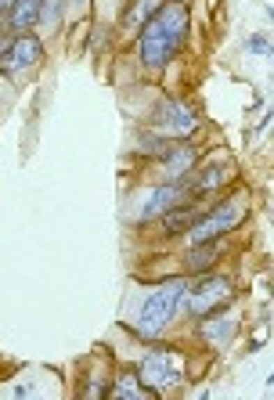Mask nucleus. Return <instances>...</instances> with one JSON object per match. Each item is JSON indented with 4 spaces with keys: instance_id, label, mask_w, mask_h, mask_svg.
<instances>
[{
    "instance_id": "12",
    "label": "nucleus",
    "mask_w": 274,
    "mask_h": 400,
    "mask_svg": "<svg viewBox=\"0 0 274 400\" xmlns=\"http://www.w3.org/2000/svg\"><path fill=\"white\" fill-rule=\"evenodd\" d=\"M231 252V235L224 238H213V242H199V245H188L184 256H181V275L188 278H199V275H209L217 270Z\"/></svg>"
},
{
    "instance_id": "20",
    "label": "nucleus",
    "mask_w": 274,
    "mask_h": 400,
    "mask_svg": "<svg viewBox=\"0 0 274 400\" xmlns=\"http://www.w3.org/2000/svg\"><path fill=\"white\" fill-rule=\"evenodd\" d=\"M123 4H126V0H94V4H91V18H98V22H116Z\"/></svg>"
},
{
    "instance_id": "16",
    "label": "nucleus",
    "mask_w": 274,
    "mask_h": 400,
    "mask_svg": "<svg viewBox=\"0 0 274 400\" xmlns=\"http://www.w3.org/2000/svg\"><path fill=\"white\" fill-rule=\"evenodd\" d=\"M40 8H44V0H15V4L4 11V18H0V29H8L11 36H18V33H36V26H40Z\"/></svg>"
},
{
    "instance_id": "1",
    "label": "nucleus",
    "mask_w": 274,
    "mask_h": 400,
    "mask_svg": "<svg viewBox=\"0 0 274 400\" xmlns=\"http://www.w3.org/2000/svg\"><path fill=\"white\" fill-rule=\"evenodd\" d=\"M192 40V4H174L166 0L159 15L144 26L134 40V58L144 76H166V69L184 54Z\"/></svg>"
},
{
    "instance_id": "22",
    "label": "nucleus",
    "mask_w": 274,
    "mask_h": 400,
    "mask_svg": "<svg viewBox=\"0 0 274 400\" xmlns=\"http://www.w3.org/2000/svg\"><path fill=\"white\" fill-rule=\"evenodd\" d=\"M91 4H94V0H66L69 22H87V18H91Z\"/></svg>"
},
{
    "instance_id": "24",
    "label": "nucleus",
    "mask_w": 274,
    "mask_h": 400,
    "mask_svg": "<svg viewBox=\"0 0 274 400\" xmlns=\"http://www.w3.org/2000/svg\"><path fill=\"white\" fill-rule=\"evenodd\" d=\"M8 47H11V33H8V29H0V58L8 54Z\"/></svg>"
},
{
    "instance_id": "9",
    "label": "nucleus",
    "mask_w": 274,
    "mask_h": 400,
    "mask_svg": "<svg viewBox=\"0 0 274 400\" xmlns=\"http://www.w3.org/2000/svg\"><path fill=\"white\" fill-rule=\"evenodd\" d=\"M238 177V166L231 155H213V159H206L199 162L192 174L184 177V187H188V195H192L195 202H206V199H220L231 184H235Z\"/></svg>"
},
{
    "instance_id": "8",
    "label": "nucleus",
    "mask_w": 274,
    "mask_h": 400,
    "mask_svg": "<svg viewBox=\"0 0 274 400\" xmlns=\"http://www.w3.org/2000/svg\"><path fill=\"white\" fill-rule=\"evenodd\" d=\"M44 61H47V40L40 33H18L11 36L8 54L0 58V76L11 83H26L44 69Z\"/></svg>"
},
{
    "instance_id": "26",
    "label": "nucleus",
    "mask_w": 274,
    "mask_h": 400,
    "mask_svg": "<svg viewBox=\"0 0 274 400\" xmlns=\"http://www.w3.org/2000/svg\"><path fill=\"white\" fill-rule=\"evenodd\" d=\"M174 4H192V0H174Z\"/></svg>"
},
{
    "instance_id": "13",
    "label": "nucleus",
    "mask_w": 274,
    "mask_h": 400,
    "mask_svg": "<svg viewBox=\"0 0 274 400\" xmlns=\"http://www.w3.org/2000/svg\"><path fill=\"white\" fill-rule=\"evenodd\" d=\"M206 206H209V202H184V206H174V209H166V213L155 220V227H159V238H166V242H174V238H184L188 231H192V227L202 220Z\"/></svg>"
},
{
    "instance_id": "15",
    "label": "nucleus",
    "mask_w": 274,
    "mask_h": 400,
    "mask_svg": "<svg viewBox=\"0 0 274 400\" xmlns=\"http://www.w3.org/2000/svg\"><path fill=\"white\" fill-rule=\"evenodd\" d=\"M105 400H162L159 390H152L144 378L137 375V368H119L112 371V386H109V397Z\"/></svg>"
},
{
    "instance_id": "5",
    "label": "nucleus",
    "mask_w": 274,
    "mask_h": 400,
    "mask_svg": "<svg viewBox=\"0 0 274 400\" xmlns=\"http://www.w3.org/2000/svg\"><path fill=\"white\" fill-rule=\"evenodd\" d=\"M238 303V282L224 275V270H209V275H199L188 282V296H184V314L188 321H202L209 314H220L227 307Z\"/></svg>"
},
{
    "instance_id": "19",
    "label": "nucleus",
    "mask_w": 274,
    "mask_h": 400,
    "mask_svg": "<svg viewBox=\"0 0 274 400\" xmlns=\"http://www.w3.org/2000/svg\"><path fill=\"white\" fill-rule=\"evenodd\" d=\"M109 386H112V368L105 364V368H98V371H87L83 375V383H79V397L83 400H105L109 397Z\"/></svg>"
},
{
    "instance_id": "11",
    "label": "nucleus",
    "mask_w": 274,
    "mask_h": 400,
    "mask_svg": "<svg viewBox=\"0 0 274 400\" xmlns=\"http://www.w3.org/2000/svg\"><path fill=\"white\" fill-rule=\"evenodd\" d=\"M199 162H202L199 141H174V148L166 152L162 159H155L152 166H144V174H149L155 184H159V180H184Z\"/></svg>"
},
{
    "instance_id": "18",
    "label": "nucleus",
    "mask_w": 274,
    "mask_h": 400,
    "mask_svg": "<svg viewBox=\"0 0 274 400\" xmlns=\"http://www.w3.org/2000/svg\"><path fill=\"white\" fill-rule=\"evenodd\" d=\"M69 26V11H66V0H44V8H40V26L36 33L40 36H61Z\"/></svg>"
},
{
    "instance_id": "7",
    "label": "nucleus",
    "mask_w": 274,
    "mask_h": 400,
    "mask_svg": "<svg viewBox=\"0 0 274 400\" xmlns=\"http://www.w3.org/2000/svg\"><path fill=\"white\" fill-rule=\"evenodd\" d=\"M249 220V202L242 195H220L206 206L202 220L188 231L184 242L188 245H199V242H213V238H224V235H235V231Z\"/></svg>"
},
{
    "instance_id": "21",
    "label": "nucleus",
    "mask_w": 274,
    "mask_h": 400,
    "mask_svg": "<svg viewBox=\"0 0 274 400\" xmlns=\"http://www.w3.org/2000/svg\"><path fill=\"white\" fill-rule=\"evenodd\" d=\"M245 51H249V54L274 58V40H271L267 33H252V36H245Z\"/></svg>"
},
{
    "instance_id": "3",
    "label": "nucleus",
    "mask_w": 274,
    "mask_h": 400,
    "mask_svg": "<svg viewBox=\"0 0 274 400\" xmlns=\"http://www.w3.org/2000/svg\"><path fill=\"white\" fill-rule=\"evenodd\" d=\"M188 361H192L188 350H181L177 343L155 339V343H144V353L134 368L152 390H159L162 397H174L188 386Z\"/></svg>"
},
{
    "instance_id": "14",
    "label": "nucleus",
    "mask_w": 274,
    "mask_h": 400,
    "mask_svg": "<svg viewBox=\"0 0 274 400\" xmlns=\"http://www.w3.org/2000/svg\"><path fill=\"white\" fill-rule=\"evenodd\" d=\"M162 4H166V0H126L123 11H119V18H116V33H119L123 40H130V44H134L137 33L159 15Z\"/></svg>"
},
{
    "instance_id": "4",
    "label": "nucleus",
    "mask_w": 274,
    "mask_h": 400,
    "mask_svg": "<svg viewBox=\"0 0 274 400\" xmlns=\"http://www.w3.org/2000/svg\"><path fill=\"white\" fill-rule=\"evenodd\" d=\"M184 202H195L192 195H188L184 180H159V184L152 180V184L137 187V192L126 199L123 220L130 224V227H149V224H155L166 213V209L184 206Z\"/></svg>"
},
{
    "instance_id": "23",
    "label": "nucleus",
    "mask_w": 274,
    "mask_h": 400,
    "mask_svg": "<svg viewBox=\"0 0 274 400\" xmlns=\"http://www.w3.org/2000/svg\"><path fill=\"white\" fill-rule=\"evenodd\" d=\"M271 119H274V109H267V112H264V119H260L257 126H252V137H260V134L267 130V126H271Z\"/></svg>"
},
{
    "instance_id": "17",
    "label": "nucleus",
    "mask_w": 274,
    "mask_h": 400,
    "mask_svg": "<svg viewBox=\"0 0 274 400\" xmlns=\"http://www.w3.org/2000/svg\"><path fill=\"white\" fill-rule=\"evenodd\" d=\"M170 148H174V141L162 137V134H155V130H149V126H141V130L134 134V155H137L144 166H152L155 159H162Z\"/></svg>"
},
{
    "instance_id": "2",
    "label": "nucleus",
    "mask_w": 274,
    "mask_h": 400,
    "mask_svg": "<svg viewBox=\"0 0 274 400\" xmlns=\"http://www.w3.org/2000/svg\"><path fill=\"white\" fill-rule=\"evenodd\" d=\"M188 282H192L188 275H174V278H162V282L152 285V292L137 307V318L126 321V328L134 332V339L155 343V339H166V335L177 328L181 314H184Z\"/></svg>"
},
{
    "instance_id": "10",
    "label": "nucleus",
    "mask_w": 274,
    "mask_h": 400,
    "mask_svg": "<svg viewBox=\"0 0 274 400\" xmlns=\"http://www.w3.org/2000/svg\"><path fill=\"white\" fill-rule=\"evenodd\" d=\"M192 335H195V343H199L209 357L227 353L231 346H235V339L242 335L238 303L227 307V310H220V314H209V318H202V321H195V325H192Z\"/></svg>"
},
{
    "instance_id": "6",
    "label": "nucleus",
    "mask_w": 274,
    "mask_h": 400,
    "mask_svg": "<svg viewBox=\"0 0 274 400\" xmlns=\"http://www.w3.org/2000/svg\"><path fill=\"white\" fill-rule=\"evenodd\" d=\"M144 126L170 141H195L202 130V112L181 94H162L144 116Z\"/></svg>"
},
{
    "instance_id": "25",
    "label": "nucleus",
    "mask_w": 274,
    "mask_h": 400,
    "mask_svg": "<svg viewBox=\"0 0 274 400\" xmlns=\"http://www.w3.org/2000/svg\"><path fill=\"white\" fill-rule=\"evenodd\" d=\"M11 4H15V0H0V18H4V11H8Z\"/></svg>"
}]
</instances>
